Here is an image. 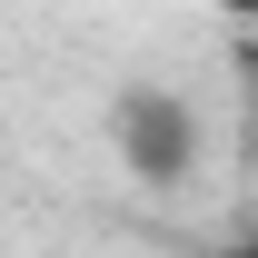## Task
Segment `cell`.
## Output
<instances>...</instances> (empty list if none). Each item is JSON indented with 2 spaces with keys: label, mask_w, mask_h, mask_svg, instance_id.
Wrapping results in <instances>:
<instances>
[{
  "label": "cell",
  "mask_w": 258,
  "mask_h": 258,
  "mask_svg": "<svg viewBox=\"0 0 258 258\" xmlns=\"http://www.w3.org/2000/svg\"><path fill=\"white\" fill-rule=\"evenodd\" d=\"M228 258H258V238H248V248H228Z\"/></svg>",
  "instance_id": "7a4b0ae2"
},
{
  "label": "cell",
  "mask_w": 258,
  "mask_h": 258,
  "mask_svg": "<svg viewBox=\"0 0 258 258\" xmlns=\"http://www.w3.org/2000/svg\"><path fill=\"white\" fill-rule=\"evenodd\" d=\"M109 129H119V159L139 169V179H179V169H189V149H199L189 99H169V90H119Z\"/></svg>",
  "instance_id": "6da1fadb"
}]
</instances>
